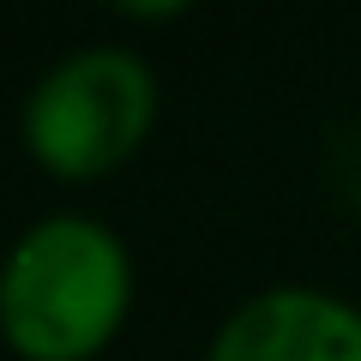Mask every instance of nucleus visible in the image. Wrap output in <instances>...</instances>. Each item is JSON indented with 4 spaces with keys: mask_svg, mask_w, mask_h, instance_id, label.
<instances>
[{
    "mask_svg": "<svg viewBox=\"0 0 361 361\" xmlns=\"http://www.w3.org/2000/svg\"><path fill=\"white\" fill-rule=\"evenodd\" d=\"M139 271L115 223L49 211L0 253V343L18 361H97L133 313Z\"/></svg>",
    "mask_w": 361,
    "mask_h": 361,
    "instance_id": "obj_1",
    "label": "nucleus"
},
{
    "mask_svg": "<svg viewBox=\"0 0 361 361\" xmlns=\"http://www.w3.org/2000/svg\"><path fill=\"white\" fill-rule=\"evenodd\" d=\"M163 115L157 66L139 49L85 42L37 73L18 103V139L54 180H103L139 157Z\"/></svg>",
    "mask_w": 361,
    "mask_h": 361,
    "instance_id": "obj_2",
    "label": "nucleus"
},
{
    "mask_svg": "<svg viewBox=\"0 0 361 361\" xmlns=\"http://www.w3.org/2000/svg\"><path fill=\"white\" fill-rule=\"evenodd\" d=\"M205 361H361V307L319 283H271L223 313Z\"/></svg>",
    "mask_w": 361,
    "mask_h": 361,
    "instance_id": "obj_3",
    "label": "nucleus"
}]
</instances>
